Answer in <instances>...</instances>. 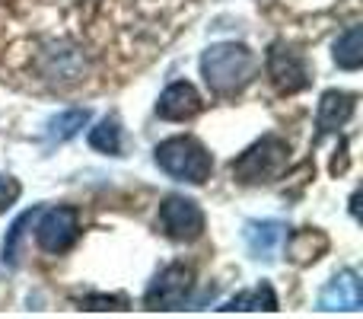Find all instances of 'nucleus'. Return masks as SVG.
<instances>
[{
  "label": "nucleus",
  "mask_w": 363,
  "mask_h": 319,
  "mask_svg": "<svg viewBox=\"0 0 363 319\" xmlns=\"http://www.w3.org/2000/svg\"><path fill=\"white\" fill-rule=\"evenodd\" d=\"M201 77L217 96H233L255 77V55L239 42H217L201 55Z\"/></svg>",
  "instance_id": "nucleus-1"
},
{
  "label": "nucleus",
  "mask_w": 363,
  "mask_h": 319,
  "mask_svg": "<svg viewBox=\"0 0 363 319\" xmlns=\"http://www.w3.org/2000/svg\"><path fill=\"white\" fill-rule=\"evenodd\" d=\"M153 157H157V166L163 169V173H169L172 179H179V182H191V185L207 182L213 173V157L191 134L166 138L163 144H157Z\"/></svg>",
  "instance_id": "nucleus-2"
},
{
  "label": "nucleus",
  "mask_w": 363,
  "mask_h": 319,
  "mask_svg": "<svg viewBox=\"0 0 363 319\" xmlns=\"http://www.w3.org/2000/svg\"><path fill=\"white\" fill-rule=\"evenodd\" d=\"M287 163H290V144L281 141L277 134H264L242 157L233 160V179L242 182V185L268 182V179H274V175H281Z\"/></svg>",
  "instance_id": "nucleus-3"
},
{
  "label": "nucleus",
  "mask_w": 363,
  "mask_h": 319,
  "mask_svg": "<svg viewBox=\"0 0 363 319\" xmlns=\"http://www.w3.org/2000/svg\"><path fill=\"white\" fill-rule=\"evenodd\" d=\"M38 227H35V243L38 249L51 252V256H61L80 237V214L77 207H48V211H38Z\"/></svg>",
  "instance_id": "nucleus-4"
},
{
  "label": "nucleus",
  "mask_w": 363,
  "mask_h": 319,
  "mask_svg": "<svg viewBox=\"0 0 363 319\" xmlns=\"http://www.w3.org/2000/svg\"><path fill=\"white\" fill-rule=\"evenodd\" d=\"M194 288V271L185 262H172L150 281L144 294L147 310H182Z\"/></svg>",
  "instance_id": "nucleus-5"
},
{
  "label": "nucleus",
  "mask_w": 363,
  "mask_h": 319,
  "mask_svg": "<svg viewBox=\"0 0 363 319\" xmlns=\"http://www.w3.org/2000/svg\"><path fill=\"white\" fill-rule=\"evenodd\" d=\"M160 230L166 233L176 243H191L204 233V211L194 198L185 195H169V198L160 205Z\"/></svg>",
  "instance_id": "nucleus-6"
},
{
  "label": "nucleus",
  "mask_w": 363,
  "mask_h": 319,
  "mask_svg": "<svg viewBox=\"0 0 363 319\" xmlns=\"http://www.w3.org/2000/svg\"><path fill=\"white\" fill-rule=\"evenodd\" d=\"M268 77L274 80V87L281 93H300V90L309 87L306 58L300 51H294L290 45L274 42L268 51Z\"/></svg>",
  "instance_id": "nucleus-7"
},
{
  "label": "nucleus",
  "mask_w": 363,
  "mask_h": 319,
  "mask_svg": "<svg viewBox=\"0 0 363 319\" xmlns=\"http://www.w3.org/2000/svg\"><path fill=\"white\" fill-rule=\"evenodd\" d=\"M201 106H204V99H201L198 90H194L188 80H176L163 90V96H160L157 115L166 121H185V119H194V115L201 112Z\"/></svg>",
  "instance_id": "nucleus-8"
},
{
  "label": "nucleus",
  "mask_w": 363,
  "mask_h": 319,
  "mask_svg": "<svg viewBox=\"0 0 363 319\" xmlns=\"http://www.w3.org/2000/svg\"><path fill=\"white\" fill-rule=\"evenodd\" d=\"M360 301H363L360 278H357V271H351V269L335 275L319 294L322 310H360Z\"/></svg>",
  "instance_id": "nucleus-9"
},
{
  "label": "nucleus",
  "mask_w": 363,
  "mask_h": 319,
  "mask_svg": "<svg viewBox=\"0 0 363 319\" xmlns=\"http://www.w3.org/2000/svg\"><path fill=\"white\" fill-rule=\"evenodd\" d=\"M354 96L345 93V90H328L319 99V112H315V128L319 134H332L338 128H345L354 115Z\"/></svg>",
  "instance_id": "nucleus-10"
},
{
  "label": "nucleus",
  "mask_w": 363,
  "mask_h": 319,
  "mask_svg": "<svg viewBox=\"0 0 363 319\" xmlns=\"http://www.w3.org/2000/svg\"><path fill=\"white\" fill-rule=\"evenodd\" d=\"M284 239V227L277 220H252L245 224V243L255 259H274L277 246Z\"/></svg>",
  "instance_id": "nucleus-11"
},
{
  "label": "nucleus",
  "mask_w": 363,
  "mask_h": 319,
  "mask_svg": "<svg viewBox=\"0 0 363 319\" xmlns=\"http://www.w3.org/2000/svg\"><path fill=\"white\" fill-rule=\"evenodd\" d=\"M335 64L341 70H357L363 64V29L360 26H347L335 42Z\"/></svg>",
  "instance_id": "nucleus-12"
},
{
  "label": "nucleus",
  "mask_w": 363,
  "mask_h": 319,
  "mask_svg": "<svg viewBox=\"0 0 363 319\" xmlns=\"http://www.w3.org/2000/svg\"><path fill=\"white\" fill-rule=\"evenodd\" d=\"M89 121V112L86 109H67V112L55 115V119L48 121V141H55V144H64V141H70L74 134H80V128Z\"/></svg>",
  "instance_id": "nucleus-13"
},
{
  "label": "nucleus",
  "mask_w": 363,
  "mask_h": 319,
  "mask_svg": "<svg viewBox=\"0 0 363 319\" xmlns=\"http://www.w3.org/2000/svg\"><path fill=\"white\" fill-rule=\"evenodd\" d=\"M220 310H277V297L271 291V284H258V288L230 297Z\"/></svg>",
  "instance_id": "nucleus-14"
},
{
  "label": "nucleus",
  "mask_w": 363,
  "mask_h": 319,
  "mask_svg": "<svg viewBox=\"0 0 363 319\" xmlns=\"http://www.w3.org/2000/svg\"><path fill=\"white\" fill-rule=\"evenodd\" d=\"M89 147L108 157H118L121 153V125L118 119H102L99 125L89 131Z\"/></svg>",
  "instance_id": "nucleus-15"
},
{
  "label": "nucleus",
  "mask_w": 363,
  "mask_h": 319,
  "mask_svg": "<svg viewBox=\"0 0 363 319\" xmlns=\"http://www.w3.org/2000/svg\"><path fill=\"white\" fill-rule=\"evenodd\" d=\"M325 237H322L319 230H303L294 237V243L287 246V252L296 259V262H309V259H315V252L325 249Z\"/></svg>",
  "instance_id": "nucleus-16"
},
{
  "label": "nucleus",
  "mask_w": 363,
  "mask_h": 319,
  "mask_svg": "<svg viewBox=\"0 0 363 319\" xmlns=\"http://www.w3.org/2000/svg\"><path fill=\"white\" fill-rule=\"evenodd\" d=\"M35 214H38V207H32V211H26L23 217L16 220V224L10 227V233H6V239H4V262L6 265H13L16 262V256H19V243H23V237H26V227L35 220Z\"/></svg>",
  "instance_id": "nucleus-17"
},
{
  "label": "nucleus",
  "mask_w": 363,
  "mask_h": 319,
  "mask_svg": "<svg viewBox=\"0 0 363 319\" xmlns=\"http://www.w3.org/2000/svg\"><path fill=\"white\" fill-rule=\"evenodd\" d=\"M19 182L13 179V175H4L0 173V211H6L10 205H16V198H19Z\"/></svg>",
  "instance_id": "nucleus-18"
},
{
  "label": "nucleus",
  "mask_w": 363,
  "mask_h": 319,
  "mask_svg": "<svg viewBox=\"0 0 363 319\" xmlns=\"http://www.w3.org/2000/svg\"><path fill=\"white\" fill-rule=\"evenodd\" d=\"M125 297H86L83 310H125Z\"/></svg>",
  "instance_id": "nucleus-19"
}]
</instances>
